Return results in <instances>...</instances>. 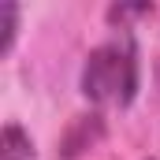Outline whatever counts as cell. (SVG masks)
I'll return each instance as SVG.
<instances>
[{"label":"cell","mask_w":160,"mask_h":160,"mask_svg":"<svg viewBox=\"0 0 160 160\" xmlns=\"http://www.w3.org/2000/svg\"><path fill=\"white\" fill-rule=\"evenodd\" d=\"M82 93L93 104L127 108L138 93V48L130 34L101 41L82 63Z\"/></svg>","instance_id":"obj_1"},{"label":"cell","mask_w":160,"mask_h":160,"mask_svg":"<svg viewBox=\"0 0 160 160\" xmlns=\"http://www.w3.org/2000/svg\"><path fill=\"white\" fill-rule=\"evenodd\" d=\"M4 160H34V142L19 123H4Z\"/></svg>","instance_id":"obj_2"},{"label":"cell","mask_w":160,"mask_h":160,"mask_svg":"<svg viewBox=\"0 0 160 160\" xmlns=\"http://www.w3.org/2000/svg\"><path fill=\"white\" fill-rule=\"evenodd\" d=\"M15 30H19V4L4 0V4H0V56L11 52V45H15Z\"/></svg>","instance_id":"obj_3"}]
</instances>
